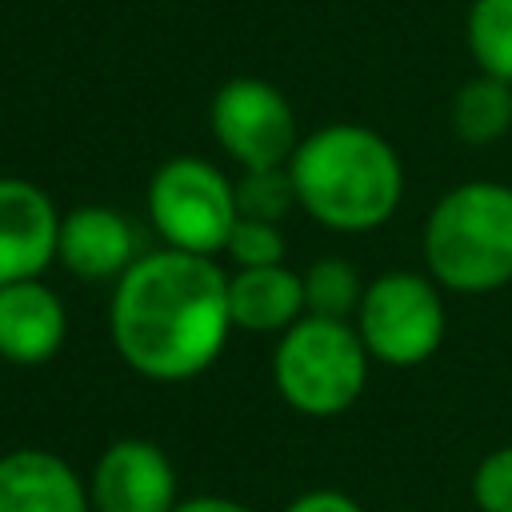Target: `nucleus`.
<instances>
[{
  "label": "nucleus",
  "instance_id": "obj_1",
  "mask_svg": "<svg viewBox=\"0 0 512 512\" xmlns=\"http://www.w3.org/2000/svg\"><path fill=\"white\" fill-rule=\"evenodd\" d=\"M228 332V276L212 256L156 248L112 288V348L144 380L176 384L200 376L224 352Z\"/></svg>",
  "mask_w": 512,
  "mask_h": 512
},
{
  "label": "nucleus",
  "instance_id": "obj_2",
  "mask_svg": "<svg viewBox=\"0 0 512 512\" xmlns=\"http://www.w3.org/2000/svg\"><path fill=\"white\" fill-rule=\"evenodd\" d=\"M288 176L296 204L328 232H372L392 220L404 196L396 148L364 124H324L300 136Z\"/></svg>",
  "mask_w": 512,
  "mask_h": 512
},
{
  "label": "nucleus",
  "instance_id": "obj_3",
  "mask_svg": "<svg viewBox=\"0 0 512 512\" xmlns=\"http://www.w3.org/2000/svg\"><path fill=\"white\" fill-rule=\"evenodd\" d=\"M424 268L440 288L484 296L512 284V184L464 180L424 220Z\"/></svg>",
  "mask_w": 512,
  "mask_h": 512
},
{
  "label": "nucleus",
  "instance_id": "obj_4",
  "mask_svg": "<svg viewBox=\"0 0 512 512\" xmlns=\"http://www.w3.org/2000/svg\"><path fill=\"white\" fill-rule=\"evenodd\" d=\"M368 348L352 320L300 316L280 332L272 352V384L300 416H340L368 384Z\"/></svg>",
  "mask_w": 512,
  "mask_h": 512
},
{
  "label": "nucleus",
  "instance_id": "obj_5",
  "mask_svg": "<svg viewBox=\"0 0 512 512\" xmlns=\"http://www.w3.org/2000/svg\"><path fill=\"white\" fill-rule=\"evenodd\" d=\"M148 220L164 248L216 256L240 220L236 188L216 164L200 156H172L148 180Z\"/></svg>",
  "mask_w": 512,
  "mask_h": 512
},
{
  "label": "nucleus",
  "instance_id": "obj_6",
  "mask_svg": "<svg viewBox=\"0 0 512 512\" xmlns=\"http://www.w3.org/2000/svg\"><path fill=\"white\" fill-rule=\"evenodd\" d=\"M372 360L388 368H416L436 356L444 340V296L424 272H384L364 288L352 316Z\"/></svg>",
  "mask_w": 512,
  "mask_h": 512
},
{
  "label": "nucleus",
  "instance_id": "obj_7",
  "mask_svg": "<svg viewBox=\"0 0 512 512\" xmlns=\"http://www.w3.org/2000/svg\"><path fill=\"white\" fill-rule=\"evenodd\" d=\"M208 124L228 160L244 168H284L300 144L296 112L260 76H232L208 104Z\"/></svg>",
  "mask_w": 512,
  "mask_h": 512
},
{
  "label": "nucleus",
  "instance_id": "obj_8",
  "mask_svg": "<svg viewBox=\"0 0 512 512\" xmlns=\"http://www.w3.org/2000/svg\"><path fill=\"white\" fill-rule=\"evenodd\" d=\"M92 512H172L180 504V480L168 452L144 436L112 440L88 476Z\"/></svg>",
  "mask_w": 512,
  "mask_h": 512
},
{
  "label": "nucleus",
  "instance_id": "obj_9",
  "mask_svg": "<svg viewBox=\"0 0 512 512\" xmlns=\"http://www.w3.org/2000/svg\"><path fill=\"white\" fill-rule=\"evenodd\" d=\"M60 220L64 216L40 184L0 176V284L40 280V272L56 260Z\"/></svg>",
  "mask_w": 512,
  "mask_h": 512
},
{
  "label": "nucleus",
  "instance_id": "obj_10",
  "mask_svg": "<svg viewBox=\"0 0 512 512\" xmlns=\"http://www.w3.org/2000/svg\"><path fill=\"white\" fill-rule=\"evenodd\" d=\"M140 256L132 220L108 204H80L60 220L56 260L80 280H120Z\"/></svg>",
  "mask_w": 512,
  "mask_h": 512
},
{
  "label": "nucleus",
  "instance_id": "obj_11",
  "mask_svg": "<svg viewBox=\"0 0 512 512\" xmlns=\"http://www.w3.org/2000/svg\"><path fill=\"white\" fill-rule=\"evenodd\" d=\"M68 332L64 300L44 280L0 284V360L16 368L48 364Z\"/></svg>",
  "mask_w": 512,
  "mask_h": 512
},
{
  "label": "nucleus",
  "instance_id": "obj_12",
  "mask_svg": "<svg viewBox=\"0 0 512 512\" xmlns=\"http://www.w3.org/2000/svg\"><path fill=\"white\" fill-rule=\"evenodd\" d=\"M0 512H92L88 480L48 448H12L0 456Z\"/></svg>",
  "mask_w": 512,
  "mask_h": 512
},
{
  "label": "nucleus",
  "instance_id": "obj_13",
  "mask_svg": "<svg viewBox=\"0 0 512 512\" xmlns=\"http://www.w3.org/2000/svg\"><path fill=\"white\" fill-rule=\"evenodd\" d=\"M304 276L288 264L236 268L228 276V316L232 328L256 336H280L304 316Z\"/></svg>",
  "mask_w": 512,
  "mask_h": 512
},
{
  "label": "nucleus",
  "instance_id": "obj_14",
  "mask_svg": "<svg viewBox=\"0 0 512 512\" xmlns=\"http://www.w3.org/2000/svg\"><path fill=\"white\" fill-rule=\"evenodd\" d=\"M452 132L464 144H496L512 132V84L492 80V76H476L468 84L456 88L452 108H448Z\"/></svg>",
  "mask_w": 512,
  "mask_h": 512
},
{
  "label": "nucleus",
  "instance_id": "obj_15",
  "mask_svg": "<svg viewBox=\"0 0 512 512\" xmlns=\"http://www.w3.org/2000/svg\"><path fill=\"white\" fill-rule=\"evenodd\" d=\"M464 40L480 76L512 84V0H472Z\"/></svg>",
  "mask_w": 512,
  "mask_h": 512
},
{
  "label": "nucleus",
  "instance_id": "obj_16",
  "mask_svg": "<svg viewBox=\"0 0 512 512\" xmlns=\"http://www.w3.org/2000/svg\"><path fill=\"white\" fill-rule=\"evenodd\" d=\"M364 280L360 272L340 260V256H320L304 272V308L308 316H328V320H352L360 300H364Z\"/></svg>",
  "mask_w": 512,
  "mask_h": 512
},
{
  "label": "nucleus",
  "instance_id": "obj_17",
  "mask_svg": "<svg viewBox=\"0 0 512 512\" xmlns=\"http://www.w3.org/2000/svg\"><path fill=\"white\" fill-rule=\"evenodd\" d=\"M236 188V212L244 220H264V224H280L292 208H296V188L284 168H244L240 180H232Z\"/></svg>",
  "mask_w": 512,
  "mask_h": 512
},
{
  "label": "nucleus",
  "instance_id": "obj_18",
  "mask_svg": "<svg viewBox=\"0 0 512 512\" xmlns=\"http://www.w3.org/2000/svg\"><path fill=\"white\" fill-rule=\"evenodd\" d=\"M224 256L236 268H268V264H284V236L276 224L264 220H236L224 244Z\"/></svg>",
  "mask_w": 512,
  "mask_h": 512
},
{
  "label": "nucleus",
  "instance_id": "obj_19",
  "mask_svg": "<svg viewBox=\"0 0 512 512\" xmlns=\"http://www.w3.org/2000/svg\"><path fill=\"white\" fill-rule=\"evenodd\" d=\"M472 500L480 512H512V444L488 452L472 472Z\"/></svg>",
  "mask_w": 512,
  "mask_h": 512
},
{
  "label": "nucleus",
  "instance_id": "obj_20",
  "mask_svg": "<svg viewBox=\"0 0 512 512\" xmlns=\"http://www.w3.org/2000/svg\"><path fill=\"white\" fill-rule=\"evenodd\" d=\"M284 512H364V508H360V500H352L348 492L312 488V492H300Z\"/></svg>",
  "mask_w": 512,
  "mask_h": 512
},
{
  "label": "nucleus",
  "instance_id": "obj_21",
  "mask_svg": "<svg viewBox=\"0 0 512 512\" xmlns=\"http://www.w3.org/2000/svg\"><path fill=\"white\" fill-rule=\"evenodd\" d=\"M172 512H252V508L240 504V500H232V496H188Z\"/></svg>",
  "mask_w": 512,
  "mask_h": 512
}]
</instances>
